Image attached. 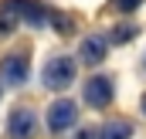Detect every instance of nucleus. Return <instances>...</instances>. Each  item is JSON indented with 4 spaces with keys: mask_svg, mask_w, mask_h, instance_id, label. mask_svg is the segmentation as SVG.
Listing matches in <instances>:
<instances>
[{
    "mask_svg": "<svg viewBox=\"0 0 146 139\" xmlns=\"http://www.w3.org/2000/svg\"><path fill=\"white\" fill-rule=\"evenodd\" d=\"M41 78H44V85H48L51 92H65V88L75 81V61L65 58V54H54V58L44 65Z\"/></svg>",
    "mask_w": 146,
    "mask_h": 139,
    "instance_id": "1",
    "label": "nucleus"
},
{
    "mask_svg": "<svg viewBox=\"0 0 146 139\" xmlns=\"http://www.w3.org/2000/svg\"><path fill=\"white\" fill-rule=\"evenodd\" d=\"M75 119H78V109H75L72 99H58V102H51V109H48V129H51V132H65V129H72Z\"/></svg>",
    "mask_w": 146,
    "mask_h": 139,
    "instance_id": "2",
    "label": "nucleus"
},
{
    "mask_svg": "<svg viewBox=\"0 0 146 139\" xmlns=\"http://www.w3.org/2000/svg\"><path fill=\"white\" fill-rule=\"evenodd\" d=\"M37 132V115L31 112V109H14L10 112V119H7V136L10 139H31Z\"/></svg>",
    "mask_w": 146,
    "mask_h": 139,
    "instance_id": "3",
    "label": "nucleus"
},
{
    "mask_svg": "<svg viewBox=\"0 0 146 139\" xmlns=\"http://www.w3.org/2000/svg\"><path fill=\"white\" fill-rule=\"evenodd\" d=\"M27 54L24 51H14V54H3V61H0V78L7 81V85H24L27 81Z\"/></svg>",
    "mask_w": 146,
    "mask_h": 139,
    "instance_id": "4",
    "label": "nucleus"
},
{
    "mask_svg": "<svg viewBox=\"0 0 146 139\" xmlns=\"http://www.w3.org/2000/svg\"><path fill=\"white\" fill-rule=\"evenodd\" d=\"M85 102L92 105V109H106V105L112 102V78L92 75V78L85 81Z\"/></svg>",
    "mask_w": 146,
    "mask_h": 139,
    "instance_id": "5",
    "label": "nucleus"
},
{
    "mask_svg": "<svg viewBox=\"0 0 146 139\" xmlns=\"http://www.w3.org/2000/svg\"><path fill=\"white\" fill-rule=\"evenodd\" d=\"M7 7H10L21 21H27V24H34V27H41V24H44V17H48V14H44V7L34 3V0H7Z\"/></svg>",
    "mask_w": 146,
    "mask_h": 139,
    "instance_id": "6",
    "label": "nucleus"
},
{
    "mask_svg": "<svg viewBox=\"0 0 146 139\" xmlns=\"http://www.w3.org/2000/svg\"><path fill=\"white\" fill-rule=\"evenodd\" d=\"M106 48H109V44H106V41H102V37H85V41H82V61H85V65H99V61H102V58H106Z\"/></svg>",
    "mask_w": 146,
    "mask_h": 139,
    "instance_id": "7",
    "label": "nucleus"
},
{
    "mask_svg": "<svg viewBox=\"0 0 146 139\" xmlns=\"http://www.w3.org/2000/svg\"><path fill=\"white\" fill-rule=\"evenodd\" d=\"M129 136H133L129 122H106L102 132H99V139H129Z\"/></svg>",
    "mask_w": 146,
    "mask_h": 139,
    "instance_id": "8",
    "label": "nucleus"
},
{
    "mask_svg": "<svg viewBox=\"0 0 146 139\" xmlns=\"http://www.w3.org/2000/svg\"><path fill=\"white\" fill-rule=\"evenodd\" d=\"M133 34H136V27L133 24H122V27L112 31V44H126V41H133Z\"/></svg>",
    "mask_w": 146,
    "mask_h": 139,
    "instance_id": "9",
    "label": "nucleus"
},
{
    "mask_svg": "<svg viewBox=\"0 0 146 139\" xmlns=\"http://www.w3.org/2000/svg\"><path fill=\"white\" fill-rule=\"evenodd\" d=\"M139 3H143V0H115V7H119L122 14H129V10H136Z\"/></svg>",
    "mask_w": 146,
    "mask_h": 139,
    "instance_id": "10",
    "label": "nucleus"
},
{
    "mask_svg": "<svg viewBox=\"0 0 146 139\" xmlns=\"http://www.w3.org/2000/svg\"><path fill=\"white\" fill-rule=\"evenodd\" d=\"M75 139H99V132H92V129H85V132H78Z\"/></svg>",
    "mask_w": 146,
    "mask_h": 139,
    "instance_id": "11",
    "label": "nucleus"
},
{
    "mask_svg": "<svg viewBox=\"0 0 146 139\" xmlns=\"http://www.w3.org/2000/svg\"><path fill=\"white\" fill-rule=\"evenodd\" d=\"M139 109H143V115H146V95H143V102H139Z\"/></svg>",
    "mask_w": 146,
    "mask_h": 139,
    "instance_id": "12",
    "label": "nucleus"
},
{
    "mask_svg": "<svg viewBox=\"0 0 146 139\" xmlns=\"http://www.w3.org/2000/svg\"><path fill=\"white\" fill-rule=\"evenodd\" d=\"M143 65H146V58H143Z\"/></svg>",
    "mask_w": 146,
    "mask_h": 139,
    "instance_id": "13",
    "label": "nucleus"
}]
</instances>
